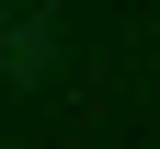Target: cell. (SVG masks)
I'll return each mask as SVG.
<instances>
[{"instance_id": "1", "label": "cell", "mask_w": 160, "mask_h": 149, "mask_svg": "<svg viewBox=\"0 0 160 149\" xmlns=\"http://www.w3.org/2000/svg\"><path fill=\"white\" fill-rule=\"evenodd\" d=\"M46 57H57V23H46V12H0V80H23V92H34Z\"/></svg>"}]
</instances>
